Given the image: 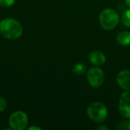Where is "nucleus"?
Here are the masks:
<instances>
[{
    "label": "nucleus",
    "mask_w": 130,
    "mask_h": 130,
    "mask_svg": "<svg viewBox=\"0 0 130 130\" xmlns=\"http://www.w3.org/2000/svg\"><path fill=\"white\" fill-rule=\"evenodd\" d=\"M85 69H86L85 66L84 64L79 62V63H77L74 66L72 71H73L74 74H75L77 75H80L85 72Z\"/></svg>",
    "instance_id": "nucleus-10"
},
{
    "label": "nucleus",
    "mask_w": 130,
    "mask_h": 130,
    "mask_svg": "<svg viewBox=\"0 0 130 130\" xmlns=\"http://www.w3.org/2000/svg\"><path fill=\"white\" fill-rule=\"evenodd\" d=\"M117 43L123 46L130 45V33L128 31H122L117 36Z\"/></svg>",
    "instance_id": "nucleus-9"
},
{
    "label": "nucleus",
    "mask_w": 130,
    "mask_h": 130,
    "mask_svg": "<svg viewBox=\"0 0 130 130\" xmlns=\"http://www.w3.org/2000/svg\"><path fill=\"white\" fill-rule=\"evenodd\" d=\"M104 72L97 67L91 68L87 74V79L90 85L93 88L101 87L104 82Z\"/></svg>",
    "instance_id": "nucleus-5"
},
{
    "label": "nucleus",
    "mask_w": 130,
    "mask_h": 130,
    "mask_svg": "<svg viewBox=\"0 0 130 130\" xmlns=\"http://www.w3.org/2000/svg\"><path fill=\"white\" fill-rule=\"evenodd\" d=\"M87 114L92 121L95 123H102L107 117V109L104 104L94 102L88 106Z\"/></svg>",
    "instance_id": "nucleus-3"
},
{
    "label": "nucleus",
    "mask_w": 130,
    "mask_h": 130,
    "mask_svg": "<svg viewBox=\"0 0 130 130\" xmlns=\"http://www.w3.org/2000/svg\"><path fill=\"white\" fill-rule=\"evenodd\" d=\"M119 110L122 117L130 118V91H127L120 97L119 100Z\"/></svg>",
    "instance_id": "nucleus-6"
},
{
    "label": "nucleus",
    "mask_w": 130,
    "mask_h": 130,
    "mask_svg": "<svg viewBox=\"0 0 130 130\" xmlns=\"http://www.w3.org/2000/svg\"><path fill=\"white\" fill-rule=\"evenodd\" d=\"M117 82L118 85L126 91H130V71L123 70L117 74Z\"/></svg>",
    "instance_id": "nucleus-7"
},
{
    "label": "nucleus",
    "mask_w": 130,
    "mask_h": 130,
    "mask_svg": "<svg viewBox=\"0 0 130 130\" xmlns=\"http://www.w3.org/2000/svg\"><path fill=\"white\" fill-rule=\"evenodd\" d=\"M98 129L107 130V129H108V128H107V127H106V126H100V127H98Z\"/></svg>",
    "instance_id": "nucleus-16"
},
{
    "label": "nucleus",
    "mask_w": 130,
    "mask_h": 130,
    "mask_svg": "<svg viewBox=\"0 0 130 130\" xmlns=\"http://www.w3.org/2000/svg\"><path fill=\"white\" fill-rule=\"evenodd\" d=\"M7 104H6V101L5 100L0 97V112H3L5 109H6Z\"/></svg>",
    "instance_id": "nucleus-13"
},
{
    "label": "nucleus",
    "mask_w": 130,
    "mask_h": 130,
    "mask_svg": "<svg viewBox=\"0 0 130 130\" xmlns=\"http://www.w3.org/2000/svg\"><path fill=\"white\" fill-rule=\"evenodd\" d=\"M120 21L119 14L114 9L106 8L103 10L99 16V22L101 26L107 30L114 29Z\"/></svg>",
    "instance_id": "nucleus-2"
},
{
    "label": "nucleus",
    "mask_w": 130,
    "mask_h": 130,
    "mask_svg": "<svg viewBox=\"0 0 130 130\" xmlns=\"http://www.w3.org/2000/svg\"><path fill=\"white\" fill-rule=\"evenodd\" d=\"M125 3L127 7L130 8V0H125Z\"/></svg>",
    "instance_id": "nucleus-15"
},
{
    "label": "nucleus",
    "mask_w": 130,
    "mask_h": 130,
    "mask_svg": "<svg viewBox=\"0 0 130 130\" xmlns=\"http://www.w3.org/2000/svg\"><path fill=\"white\" fill-rule=\"evenodd\" d=\"M126 129H127L128 130H130V121L129 122L128 125H127V127H126Z\"/></svg>",
    "instance_id": "nucleus-17"
},
{
    "label": "nucleus",
    "mask_w": 130,
    "mask_h": 130,
    "mask_svg": "<svg viewBox=\"0 0 130 130\" xmlns=\"http://www.w3.org/2000/svg\"><path fill=\"white\" fill-rule=\"evenodd\" d=\"M22 32V25L16 19L7 18L0 22V33L8 40H16L19 38Z\"/></svg>",
    "instance_id": "nucleus-1"
},
{
    "label": "nucleus",
    "mask_w": 130,
    "mask_h": 130,
    "mask_svg": "<svg viewBox=\"0 0 130 130\" xmlns=\"http://www.w3.org/2000/svg\"><path fill=\"white\" fill-rule=\"evenodd\" d=\"M28 130H41L42 129L41 128H40V127H37V126H30V127H29Z\"/></svg>",
    "instance_id": "nucleus-14"
},
{
    "label": "nucleus",
    "mask_w": 130,
    "mask_h": 130,
    "mask_svg": "<svg viewBox=\"0 0 130 130\" xmlns=\"http://www.w3.org/2000/svg\"><path fill=\"white\" fill-rule=\"evenodd\" d=\"M15 0H0V6L3 8H8L14 5Z\"/></svg>",
    "instance_id": "nucleus-12"
},
{
    "label": "nucleus",
    "mask_w": 130,
    "mask_h": 130,
    "mask_svg": "<svg viewBox=\"0 0 130 130\" xmlns=\"http://www.w3.org/2000/svg\"><path fill=\"white\" fill-rule=\"evenodd\" d=\"M122 21L126 27H130V9H127L124 11L122 16Z\"/></svg>",
    "instance_id": "nucleus-11"
},
{
    "label": "nucleus",
    "mask_w": 130,
    "mask_h": 130,
    "mask_svg": "<svg viewBox=\"0 0 130 130\" xmlns=\"http://www.w3.org/2000/svg\"><path fill=\"white\" fill-rule=\"evenodd\" d=\"M89 61L91 64L100 66L104 64L106 62L105 55L100 51H93L89 54Z\"/></svg>",
    "instance_id": "nucleus-8"
},
{
    "label": "nucleus",
    "mask_w": 130,
    "mask_h": 130,
    "mask_svg": "<svg viewBox=\"0 0 130 130\" xmlns=\"http://www.w3.org/2000/svg\"><path fill=\"white\" fill-rule=\"evenodd\" d=\"M9 125L14 130H22L26 128L28 119L27 114L23 111H15L9 117Z\"/></svg>",
    "instance_id": "nucleus-4"
}]
</instances>
